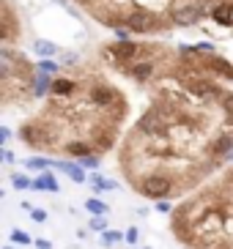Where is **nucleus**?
<instances>
[{
  "label": "nucleus",
  "mask_w": 233,
  "mask_h": 249,
  "mask_svg": "<svg viewBox=\"0 0 233 249\" xmlns=\"http://www.w3.org/2000/svg\"><path fill=\"white\" fill-rule=\"evenodd\" d=\"M88 181L94 183V189H96V192H110V189H116V181H107V178L99 176V173L88 176Z\"/></svg>",
  "instance_id": "obj_13"
},
{
  "label": "nucleus",
  "mask_w": 233,
  "mask_h": 249,
  "mask_svg": "<svg viewBox=\"0 0 233 249\" xmlns=\"http://www.w3.org/2000/svg\"><path fill=\"white\" fill-rule=\"evenodd\" d=\"M209 63L214 66V69H212L214 74H219V77H225V80L233 82V66L228 63V60H222V58H217V55H212V58H209Z\"/></svg>",
  "instance_id": "obj_10"
},
{
  "label": "nucleus",
  "mask_w": 233,
  "mask_h": 249,
  "mask_svg": "<svg viewBox=\"0 0 233 249\" xmlns=\"http://www.w3.org/2000/svg\"><path fill=\"white\" fill-rule=\"evenodd\" d=\"M33 244H36V249H52V244L47 241V238H36Z\"/></svg>",
  "instance_id": "obj_27"
},
{
  "label": "nucleus",
  "mask_w": 233,
  "mask_h": 249,
  "mask_svg": "<svg viewBox=\"0 0 233 249\" xmlns=\"http://www.w3.org/2000/svg\"><path fill=\"white\" fill-rule=\"evenodd\" d=\"M124 71H126V77H132L135 82H148L156 69H154L151 60H140V63H132L129 69H124Z\"/></svg>",
  "instance_id": "obj_5"
},
{
  "label": "nucleus",
  "mask_w": 233,
  "mask_h": 249,
  "mask_svg": "<svg viewBox=\"0 0 233 249\" xmlns=\"http://www.w3.org/2000/svg\"><path fill=\"white\" fill-rule=\"evenodd\" d=\"M74 90H77V82L74 80H55L52 82V96L55 99H72Z\"/></svg>",
  "instance_id": "obj_9"
},
{
  "label": "nucleus",
  "mask_w": 233,
  "mask_h": 249,
  "mask_svg": "<svg viewBox=\"0 0 233 249\" xmlns=\"http://www.w3.org/2000/svg\"><path fill=\"white\" fill-rule=\"evenodd\" d=\"M124 28H129L132 33H156L162 28V22L151 11H132V14H126Z\"/></svg>",
  "instance_id": "obj_2"
},
{
  "label": "nucleus",
  "mask_w": 233,
  "mask_h": 249,
  "mask_svg": "<svg viewBox=\"0 0 233 249\" xmlns=\"http://www.w3.org/2000/svg\"><path fill=\"white\" fill-rule=\"evenodd\" d=\"M55 167H58V170H63V173H66L69 178H72L74 183H82V181H85V167H82L80 161L74 164V161H69V159H66V161H58Z\"/></svg>",
  "instance_id": "obj_8"
},
{
  "label": "nucleus",
  "mask_w": 233,
  "mask_h": 249,
  "mask_svg": "<svg viewBox=\"0 0 233 249\" xmlns=\"http://www.w3.org/2000/svg\"><path fill=\"white\" fill-rule=\"evenodd\" d=\"M11 186H14V189H30V186H33V178H28L25 173H14V176H11Z\"/></svg>",
  "instance_id": "obj_15"
},
{
  "label": "nucleus",
  "mask_w": 233,
  "mask_h": 249,
  "mask_svg": "<svg viewBox=\"0 0 233 249\" xmlns=\"http://www.w3.org/2000/svg\"><path fill=\"white\" fill-rule=\"evenodd\" d=\"M11 241H14V244H22V247H28V244H30V235L25 233V230H11Z\"/></svg>",
  "instance_id": "obj_19"
},
{
  "label": "nucleus",
  "mask_w": 233,
  "mask_h": 249,
  "mask_svg": "<svg viewBox=\"0 0 233 249\" xmlns=\"http://www.w3.org/2000/svg\"><path fill=\"white\" fill-rule=\"evenodd\" d=\"M58 161H50V159H39V156H33V159H28V170H47V167H55Z\"/></svg>",
  "instance_id": "obj_18"
},
{
  "label": "nucleus",
  "mask_w": 233,
  "mask_h": 249,
  "mask_svg": "<svg viewBox=\"0 0 233 249\" xmlns=\"http://www.w3.org/2000/svg\"><path fill=\"white\" fill-rule=\"evenodd\" d=\"M170 233L190 249H233V167L175 205Z\"/></svg>",
  "instance_id": "obj_1"
},
{
  "label": "nucleus",
  "mask_w": 233,
  "mask_h": 249,
  "mask_svg": "<svg viewBox=\"0 0 233 249\" xmlns=\"http://www.w3.org/2000/svg\"><path fill=\"white\" fill-rule=\"evenodd\" d=\"M85 211H88V213H94V216H104L110 208H107V203H102V200L88 197V200H85Z\"/></svg>",
  "instance_id": "obj_12"
},
{
  "label": "nucleus",
  "mask_w": 233,
  "mask_h": 249,
  "mask_svg": "<svg viewBox=\"0 0 233 249\" xmlns=\"http://www.w3.org/2000/svg\"><path fill=\"white\" fill-rule=\"evenodd\" d=\"M58 71V63L55 60H41L39 63V74H55Z\"/></svg>",
  "instance_id": "obj_20"
},
{
  "label": "nucleus",
  "mask_w": 233,
  "mask_h": 249,
  "mask_svg": "<svg viewBox=\"0 0 233 249\" xmlns=\"http://www.w3.org/2000/svg\"><path fill=\"white\" fill-rule=\"evenodd\" d=\"M121 241H126V233H118V230H104L102 233V247H116Z\"/></svg>",
  "instance_id": "obj_14"
},
{
  "label": "nucleus",
  "mask_w": 233,
  "mask_h": 249,
  "mask_svg": "<svg viewBox=\"0 0 233 249\" xmlns=\"http://www.w3.org/2000/svg\"><path fill=\"white\" fill-rule=\"evenodd\" d=\"M212 17L217 25H233V3L231 0H219L217 6H214Z\"/></svg>",
  "instance_id": "obj_7"
},
{
  "label": "nucleus",
  "mask_w": 233,
  "mask_h": 249,
  "mask_svg": "<svg viewBox=\"0 0 233 249\" xmlns=\"http://www.w3.org/2000/svg\"><path fill=\"white\" fill-rule=\"evenodd\" d=\"M0 156H3V161H6V164H14V161H17V156L11 154L8 148H3V154H0Z\"/></svg>",
  "instance_id": "obj_26"
},
{
  "label": "nucleus",
  "mask_w": 233,
  "mask_h": 249,
  "mask_svg": "<svg viewBox=\"0 0 233 249\" xmlns=\"http://www.w3.org/2000/svg\"><path fill=\"white\" fill-rule=\"evenodd\" d=\"M104 55H107V58H116L118 63H132V60L140 55V44H135L132 38H118V41H113V44L104 50Z\"/></svg>",
  "instance_id": "obj_4"
},
{
  "label": "nucleus",
  "mask_w": 233,
  "mask_h": 249,
  "mask_svg": "<svg viewBox=\"0 0 233 249\" xmlns=\"http://www.w3.org/2000/svg\"><path fill=\"white\" fill-rule=\"evenodd\" d=\"M30 216H33V222H39V225H44V222L50 219V216H47V211H41V208H33V211H30Z\"/></svg>",
  "instance_id": "obj_23"
},
{
  "label": "nucleus",
  "mask_w": 233,
  "mask_h": 249,
  "mask_svg": "<svg viewBox=\"0 0 233 249\" xmlns=\"http://www.w3.org/2000/svg\"><path fill=\"white\" fill-rule=\"evenodd\" d=\"M36 52L41 55V58H44V55H47V58H52V55L58 52V47L52 44V41H44V38H39V41H36Z\"/></svg>",
  "instance_id": "obj_16"
},
{
  "label": "nucleus",
  "mask_w": 233,
  "mask_h": 249,
  "mask_svg": "<svg viewBox=\"0 0 233 249\" xmlns=\"http://www.w3.org/2000/svg\"><path fill=\"white\" fill-rule=\"evenodd\" d=\"M228 161H233V151H231V154H228Z\"/></svg>",
  "instance_id": "obj_29"
},
{
  "label": "nucleus",
  "mask_w": 233,
  "mask_h": 249,
  "mask_svg": "<svg viewBox=\"0 0 233 249\" xmlns=\"http://www.w3.org/2000/svg\"><path fill=\"white\" fill-rule=\"evenodd\" d=\"M156 208H159L162 213H173V205H170L168 200H156Z\"/></svg>",
  "instance_id": "obj_25"
},
{
  "label": "nucleus",
  "mask_w": 233,
  "mask_h": 249,
  "mask_svg": "<svg viewBox=\"0 0 233 249\" xmlns=\"http://www.w3.org/2000/svg\"><path fill=\"white\" fill-rule=\"evenodd\" d=\"M33 189H39V192H60V183L50 170H41V173L33 178Z\"/></svg>",
  "instance_id": "obj_6"
},
{
  "label": "nucleus",
  "mask_w": 233,
  "mask_h": 249,
  "mask_svg": "<svg viewBox=\"0 0 233 249\" xmlns=\"http://www.w3.org/2000/svg\"><path fill=\"white\" fill-rule=\"evenodd\" d=\"M203 17V6H192V3H181V6L170 8V22L178 25V28H192V25L200 22Z\"/></svg>",
  "instance_id": "obj_3"
},
{
  "label": "nucleus",
  "mask_w": 233,
  "mask_h": 249,
  "mask_svg": "<svg viewBox=\"0 0 233 249\" xmlns=\"http://www.w3.org/2000/svg\"><path fill=\"white\" fill-rule=\"evenodd\" d=\"M11 36H14V17H11V8L3 6V28H0V38L8 41Z\"/></svg>",
  "instance_id": "obj_11"
},
{
  "label": "nucleus",
  "mask_w": 233,
  "mask_h": 249,
  "mask_svg": "<svg viewBox=\"0 0 233 249\" xmlns=\"http://www.w3.org/2000/svg\"><path fill=\"white\" fill-rule=\"evenodd\" d=\"M88 225H91V230H96V233H104V230H107V222H104L102 216H94Z\"/></svg>",
  "instance_id": "obj_21"
},
{
  "label": "nucleus",
  "mask_w": 233,
  "mask_h": 249,
  "mask_svg": "<svg viewBox=\"0 0 233 249\" xmlns=\"http://www.w3.org/2000/svg\"><path fill=\"white\" fill-rule=\"evenodd\" d=\"M82 164V167H88V170H96L99 167V156H82V159H77Z\"/></svg>",
  "instance_id": "obj_22"
},
{
  "label": "nucleus",
  "mask_w": 233,
  "mask_h": 249,
  "mask_svg": "<svg viewBox=\"0 0 233 249\" xmlns=\"http://www.w3.org/2000/svg\"><path fill=\"white\" fill-rule=\"evenodd\" d=\"M8 137H11V129H6V126H3V129H0V142H6Z\"/></svg>",
  "instance_id": "obj_28"
},
{
  "label": "nucleus",
  "mask_w": 233,
  "mask_h": 249,
  "mask_svg": "<svg viewBox=\"0 0 233 249\" xmlns=\"http://www.w3.org/2000/svg\"><path fill=\"white\" fill-rule=\"evenodd\" d=\"M137 238H140V230L137 227H129V230H126V244L132 247V244H137Z\"/></svg>",
  "instance_id": "obj_24"
},
{
  "label": "nucleus",
  "mask_w": 233,
  "mask_h": 249,
  "mask_svg": "<svg viewBox=\"0 0 233 249\" xmlns=\"http://www.w3.org/2000/svg\"><path fill=\"white\" fill-rule=\"evenodd\" d=\"M219 110L225 112V118L233 124V93H225V96H222V102H219Z\"/></svg>",
  "instance_id": "obj_17"
}]
</instances>
